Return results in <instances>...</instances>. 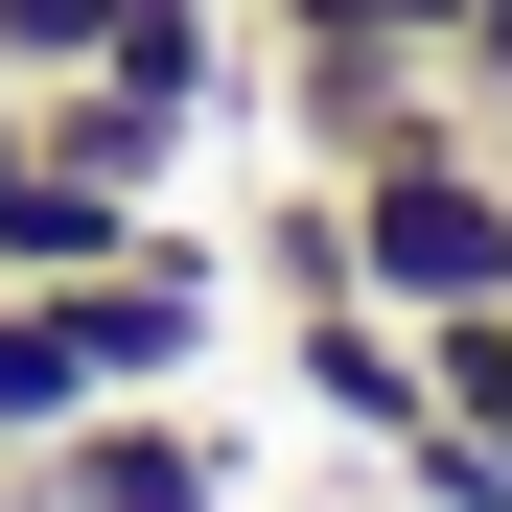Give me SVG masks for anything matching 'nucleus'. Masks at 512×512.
Segmentation results:
<instances>
[{
	"instance_id": "f8f14e48",
	"label": "nucleus",
	"mask_w": 512,
	"mask_h": 512,
	"mask_svg": "<svg viewBox=\"0 0 512 512\" xmlns=\"http://www.w3.org/2000/svg\"><path fill=\"white\" fill-rule=\"evenodd\" d=\"M24 117H47V94H24V70H0V163H24Z\"/></svg>"
},
{
	"instance_id": "20e7f679",
	"label": "nucleus",
	"mask_w": 512,
	"mask_h": 512,
	"mask_svg": "<svg viewBox=\"0 0 512 512\" xmlns=\"http://www.w3.org/2000/svg\"><path fill=\"white\" fill-rule=\"evenodd\" d=\"M117 233H140V187H94V163L24 117V163H0V280H94Z\"/></svg>"
},
{
	"instance_id": "7ed1b4c3",
	"label": "nucleus",
	"mask_w": 512,
	"mask_h": 512,
	"mask_svg": "<svg viewBox=\"0 0 512 512\" xmlns=\"http://www.w3.org/2000/svg\"><path fill=\"white\" fill-rule=\"evenodd\" d=\"M280 373H303V419H350V443H419V419H443V396H419V326L350 280V303H280Z\"/></svg>"
},
{
	"instance_id": "f257e3e1",
	"label": "nucleus",
	"mask_w": 512,
	"mask_h": 512,
	"mask_svg": "<svg viewBox=\"0 0 512 512\" xmlns=\"http://www.w3.org/2000/svg\"><path fill=\"white\" fill-rule=\"evenodd\" d=\"M326 210H350V280H373L396 326L512 303V140H489V117H443V94H419L396 140H350V163H326Z\"/></svg>"
},
{
	"instance_id": "0eeeda50",
	"label": "nucleus",
	"mask_w": 512,
	"mask_h": 512,
	"mask_svg": "<svg viewBox=\"0 0 512 512\" xmlns=\"http://www.w3.org/2000/svg\"><path fill=\"white\" fill-rule=\"evenodd\" d=\"M256 280H280V303H350V210L280 187V210H256Z\"/></svg>"
},
{
	"instance_id": "39448f33",
	"label": "nucleus",
	"mask_w": 512,
	"mask_h": 512,
	"mask_svg": "<svg viewBox=\"0 0 512 512\" xmlns=\"http://www.w3.org/2000/svg\"><path fill=\"white\" fill-rule=\"evenodd\" d=\"M94 70H117V94H163V117H210V94H233V0H117Z\"/></svg>"
},
{
	"instance_id": "1a4fd4ad",
	"label": "nucleus",
	"mask_w": 512,
	"mask_h": 512,
	"mask_svg": "<svg viewBox=\"0 0 512 512\" xmlns=\"http://www.w3.org/2000/svg\"><path fill=\"white\" fill-rule=\"evenodd\" d=\"M396 466H419V512H512V443H489V419H419Z\"/></svg>"
},
{
	"instance_id": "9b49d317",
	"label": "nucleus",
	"mask_w": 512,
	"mask_h": 512,
	"mask_svg": "<svg viewBox=\"0 0 512 512\" xmlns=\"http://www.w3.org/2000/svg\"><path fill=\"white\" fill-rule=\"evenodd\" d=\"M443 94H466V117L512 140V0H466V24H443Z\"/></svg>"
},
{
	"instance_id": "423d86ee",
	"label": "nucleus",
	"mask_w": 512,
	"mask_h": 512,
	"mask_svg": "<svg viewBox=\"0 0 512 512\" xmlns=\"http://www.w3.org/2000/svg\"><path fill=\"white\" fill-rule=\"evenodd\" d=\"M280 94H303V140L350 163V140H396L419 94H443V47H280Z\"/></svg>"
},
{
	"instance_id": "9d476101",
	"label": "nucleus",
	"mask_w": 512,
	"mask_h": 512,
	"mask_svg": "<svg viewBox=\"0 0 512 512\" xmlns=\"http://www.w3.org/2000/svg\"><path fill=\"white\" fill-rule=\"evenodd\" d=\"M94 24H117V0H0V70L47 94V70H94Z\"/></svg>"
},
{
	"instance_id": "6e6552de",
	"label": "nucleus",
	"mask_w": 512,
	"mask_h": 512,
	"mask_svg": "<svg viewBox=\"0 0 512 512\" xmlns=\"http://www.w3.org/2000/svg\"><path fill=\"white\" fill-rule=\"evenodd\" d=\"M256 24H280V47H443L466 0H256Z\"/></svg>"
},
{
	"instance_id": "f03ea898",
	"label": "nucleus",
	"mask_w": 512,
	"mask_h": 512,
	"mask_svg": "<svg viewBox=\"0 0 512 512\" xmlns=\"http://www.w3.org/2000/svg\"><path fill=\"white\" fill-rule=\"evenodd\" d=\"M24 512H233V443L187 396H94L70 443H24Z\"/></svg>"
}]
</instances>
